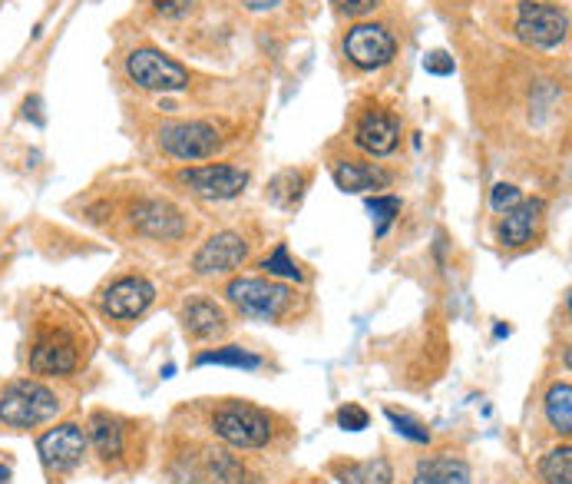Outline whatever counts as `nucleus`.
Instances as JSON below:
<instances>
[{"instance_id": "obj_1", "label": "nucleus", "mask_w": 572, "mask_h": 484, "mask_svg": "<svg viewBox=\"0 0 572 484\" xmlns=\"http://www.w3.org/2000/svg\"><path fill=\"white\" fill-rule=\"evenodd\" d=\"M60 412V399L40 382H13L0 395V422L7 429H33Z\"/></svg>"}, {"instance_id": "obj_2", "label": "nucleus", "mask_w": 572, "mask_h": 484, "mask_svg": "<svg viewBox=\"0 0 572 484\" xmlns=\"http://www.w3.org/2000/svg\"><path fill=\"white\" fill-rule=\"evenodd\" d=\"M212 429L232 449H262L272 439V419L246 402H232L212 415Z\"/></svg>"}, {"instance_id": "obj_3", "label": "nucleus", "mask_w": 572, "mask_h": 484, "mask_svg": "<svg viewBox=\"0 0 572 484\" xmlns=\"http://www.w3.org/2000/svg\"><path fill=\"white\" fill-rule=\"evenodd\" d=\"M126 73L136 86L143 90H153V93H183L189 86V73L183 63H176L173 56L153 50V47H143V50H133L126 56Z\"/></svg>"}, {"instance_id": "obj_4", "label": "nucleus", "mask_w": 572, "mask_h": 484, "mask_svg": "<svg viewBox=\"0 0 572 484\" xmlns=\"http://www.w3.org/2000/svg\"><path fill=\"white\" fill-rule=\"evenodd\" d=\"M163 153L176 159H206L222 146V136L212 123L202 120H183V123H163L156 133Z\"/></svg>"}, {"instance_id": "obj_5", "label": "nucleus", "mask_w": 572, "mask_h": 484, "mask_svg": "<svg viewBox=\"0 0 572 484\" xmlns=\"http://www.w3.org/2000/svg\"><path fill=\"white\" fill-rule=\"evenodd\" d=\"M226 296L232 299V306L256 319H279L291 306V289L272 279H232Z\"/></svg>"}, {"instance_id": "obj_6", "label": "nucleus", "mask_w": 572, "mask_h": 484, "mask_svg": "<svg viewBox=\"0 0 572 484\" xmlns=\"http://www.w3.org/2000/svg\"><path fill=\"white\" fill-rule=\"evenodd\" d=\"M566 30H570V17L563 7L557 3H520V13H517V33L523 43L530 47H540V50H553L566 40Z\"/></svg>"}, {"instance_id": "obj_7", "label": "nucleus", "mask_w": 572, "mask_h": 484, "mask_svg": "<svg viewBox=\"0 0 572 484\" xmlns=\"http://www.w3.org/2000/svg\"><path fill=\"white\" fill-rule=\"evenodd\" d=\"M344 53L354 66L361 70H381L394 60L397 53V40L381 27V23H361L354 30H347L344 37Z\"/></svg>"}, {"instance_id": "obj_8", "label": "nucleus", "mask_w": 572, "mask_h": 484, "mask_svg": "<svg viewBox=\"0 0 572 484\" xmlns=\"http://www.w3.org/2000/svg\"><path fill=\"white\" fill-rule=\"evenodd\" d=\"M179 183L189 186L196 196L202 199H236L246 186H249V173L239 166H196V169H183Z\"/></svg>"}, {"instance_id": "obj_9", "label": "nucleus", "mask_w": 572, "mask_h": 484, "mask_svg": "<svg viewBox=\"0 0 572 484\" xmlns=\"http://www.w3.org/2000/svg\"><path fill=\"white\" fill-rule=\"evenodd\" d=\"M37 452L50 472H73L86 455V435L80 432V425H60L37 442Z\"/></svg>"}, {"instance_id": "obj_10", "label": "nucleus", "mask_w": 572, "mask_h": 484, "mask_svg": "<svg viewBox=\"0 0 572 484\" xmlns=\"http://www.w3.org/2000/svg\"><path fill=\"white\" fill-rule=\"evenodd\" d=\"M249 256V243L239 233H219L212 236L193 259V269L199 276H222V272H236Z\"/></svg>"}, {"instance_id": "obj_11", "label": "nucleus", "mask_w": 572, "mask_h": 484, "mask_svg": "<svg viewBox=\"0 0 572 484\" xmlns=\"http://www.w3.org/2000/svg\"><path fill=\"white\" fill-rule=\"evenodd\" d=\"M153 299H156L153 282L139 279V276H133V279H119V282H113V286L103 292V312H106L110 319L126 322V319L143 316V312L153 306Z\"/></svg>"}, {"instance_id": "obj_12", "label": "nucleus", "mask_w": 572, "mask_h": 484, "mask_svg": "<svg viewBox=\"0 0 572 484\" xmlns=\"http://www.w3.org/2000/svg\"><path fill=\"white\" fill-rule=\"evenodd\" d=\"M80 356H76V342L66 332H46L40 336V342L30 352V369L37 375H70L76 369Z\"/></svg>"}, {"instance_id": "obj_13", "label": "nucleus", "mask_w": 572, "mask_h": 484, "mask_svg": "<svg viewBox=\"0 0 572 484\" xmlns=\"http://www.w3.org/2000/svg\"><path fill=\"white\" fill-rule=\"evenodd\" d=\"M397 140H401V123L384 113V110H374L367 116H361L357 130H354V143L371 153V156H387L397 150Z\"/></svg>"}, {"instance_id": "obj_14", "label": "nucleus", "mask_w": 572, "mask_h": 484, "mask_svg": "<svg viewBox=\"0 0 572 484\" xmlns=\"http://www.w3.org/2000/svg\"><path fill=\"white\" fill-rule=\"evenodd\" d=\"M133 226L143 236H153V239H179L186 233L183 213L176 206H169V203H159V199L139 203L136 213H133Z\"/></svg>"}, {"instance_id": "obj_15", "label": "nucleus", "mask_w": 572, "mask_h": 484, "mask_svg": "<svg viewBox=\"0 0 572 484\" xmlns=\"http://www.w3.org/2000/svg\"><path fill=\"white\" fill-rule=\"evenodd\" d=\"M543 209H547L543 199H520L513 209H507V219L500 226V239L507 246H513V249L527 246L533 239V233H537V223H540Z\"/></svg>"}, {"instance_id": "obj_16", "label": "nucleus", "mask_w": 572, "mask_h": 484, "mask_svg": "<svg viewBox=\"0 0 572 484\" xmlns=\"http://www.w3.org/2000/svg\"><path fill=\"white\" fill-rule=\"evenodd\" d=\"M331 173L344 193H371V189H384L391 183V176L381 166L361 163V159H337Z\"/></svg>"}, {"instance_id": "obj_17", "label": "nucleus", "mask_w": 572, "mask_h": 484, "mask_svg": "<svg viewBox=\"0 0 572 484\" xmlns=\"http://www.w3.org/2000/svg\"><path fill=\"white\" fill-rule=\"evenodd\" d=\"M183 322H186V332L193 336V339H216V336H222L226 332V312L216 306V302H209V299H196V302H189L186 309H183Z\"/></svg>"}, {"instance_id": "obj_18", "label": "nucleus", "mask_w": 572, "mask_h": 484, "mask_svg": "<svg viewBox=\"0 0 572 484\" xmlns=\"http://www.w3.org/2000/svg\"><path fill=\"white\" fill-rule=\"evenodd\" d=\"M414 484H470V468L457 459H430L417 468Z\"/></svg>"}, {"instance_id": "obj_19", "label": "nucleus", "mask_w": 572, "mask_h": 484, "mask_svg": "<svg viewBox=\"0 0 572 484\" xmlns=\"http://www.w3.org/2000/svg\"><path fill=\"white\" fill-rule=\"evenodd\" d=\"M90 442L100 452V459H119L123 455V429L110 415H93L90 419Z\"/></svg>"}, {"instance_id": "obj_20", "label": "nucleus", "mask_w": 572, "mask_h": 484, "mask_svg": "<svg viewBox=\"0 0 572 484\" xmlns=\"http://www.w3.org/2000/svg\"><path fill=\"white\" fill-rule=\"evenodd\" d=\"M337 478L341 484H391L394 472L387 459H374V462H354V465L337 468Z\"/></svg>"}, {"instance_id": "obj_21", "label": "nucleus", "mask_w": 572, "mask_h": 484, "mask_svg": "<svg viewBox=\"0 0 572 484\" xmlns=\"http://www.w3.org/2000/svg\"><path fill=\"white\" fill-rule=\"evenodd\" d=\"M547 419L560 435L572 432V389L570 382H560L547 392Z\"/></svg>"}, {"instance_id": "obj_22", "label": "nucleus", "mask_w": 572, "mask_h": 484, "mask_svg": "<svg viewBox=\"0 0 572 484\" xmlns=\"http://www.w3.org/2000/svg\"><path fill=\"white\" fill-rule=\"evenodd\" d=\"M540 475L547 484H572V449L563 445V449H553L543 465H540Z\"/></svg>"}, {"instance_id": "obj_23", "label": "nucleus", "mask_w": 572, "mask_h": 484, "mask_svg": "<svg viewBox=\"0 0 572 484\" xmlns=\"http://www.w3.org/2000/svg\"><path fill=\"white\" fill-rule=\"evenodd\" d=\"M199 365H232V369H259L262 359L259 356H249L246 349L239 346H229V349H216V352H202L199 356Z\"/></svg>"}, {"instance_id": "obj_24", "label": "nucleus", "mask_w": 572, "mask_h": 484, "mask_svg": "<svg viewBox=\"0 0 572 484\" xmlns=\"http://www.w3.org/2000/svg\"><path fill=\"white\" fill-rule=\"evenodd\" d=\"M384 415H387V422H391L404 439H410V442H417V445H427V442H430V432H427L420 422H414V419H407V415H401V412H394V409H387Z\"/></svg>"}, {"instance_id": "obj_25", "label": "nucleus", "mask_w": 572, "mask_h": 484, "mask_svg": "<svg viewBox=\"0 0 572 484\" xmlns=\"http://www.w3.org/2000/svg\"><path fill=\"white\" fill-rule=\"evenodd\" d=\"M367 209H371V216H377V233H384L391 223H394V216L401 213V199L397 196H371L367 199Z\"/></svg>"}, {"instance_id": "obj_26", "label": "nucleus", "mask_w": 572, "mask_h": 484, "mask_svg": "<svg viewBox=\"0 0 572 484\" xmlns=\"http://www.w3.org/2000/svg\"><path fill=\"white\" fill-rule=\"evenodd\" d=\"M262 269H269V276H282V279H301V269L288 259V249L285 246H279L266 262H262Z\"/></svg>"}, {"instance_id": "obj_27", "label": "nucleus", "mask_w": 572, "mask_h": 484, "mask_svg": "<svg viewBox=\"0 0 572 484\" xmlns=\"http://www.w3.org/2000/svg\"><path fill=\"white\" fill-rule=\"evenodd\" d=\"M367 412L361 409V405H344L341 412H337V425L344 429V432H364L367 429Z\"/></svg>"}, {"instance_id": "obj_28", "label": "nucleus", "mask_w": 572, "mask_h": 484, "mask_svg": "<svg viewBox=\"0 0 572 484\" xmlns=\"http://www.w3.org/2000/svg\"><path fill=\"white\" fill-rule=\"evenodd\" d=\"M517 203H520V189L510 186V183H500V186L493 189V196H490V206H493L497 213H507V209H513Z\"/></svg>"}, {"instance_id": "obj_29", "label": "nucleus", "mask_w": 572, "mask_h": 484, "mask_svg": "<svg viewBox=\"0 0 572 484\" xmlns=\"http://www.w3.org/2000/svg\"><path fill=\"white\" fill-rule=\"evenodd\" d=\"M424 66H427V73H437V76H450V73L457 70V66H454V56H447L444 50H434V53H427Z\"/></svg>"}, {"instance_id": "obj_30", "label": "nucleus", "mask_w": 572, "mask_h": 484, "mask_svg": "<svg viewBox=\"0 0 572 484\" xmlns=\"http://www.w3.org/2000/svg\"><path fill=\"white\" fill-rule=\"evenodd\" d=\"M341 13H347V17H364V13H371V10H377V3L381 0H331Z\"/></svg>"}, {"instance_id": "obj_31", "label": "nucleus", "mask_w": 572, "mask_h": 484, "mask_svg": "<svg viewBox=\"0 0 572 484\" xmlns=\"http://www.w3.org/2000/svg\"><path fill=\"white\" fill-rule=\"evenodd\" d=\"M193 3H196V0H153V7H156L163 17H183V13L193 10Z\"/></svg>"}, {"instance_id": "obj_32", "label": "nucleus", "mask_w": 572, "mask_h": 484, "mask_svg": "<svg viewBox=\"0 0 572 484\" xmlns=\"http://www.w3.org/2000/svg\"><path fill=\"white\" fill-rule=\"evenodd\" d=\"M249 10H272V7H279L282 0H242Z\"/></svg>"}, {"instance_id": "obj_33", "label": "nucleus", "mask_w": 572, "mask_h": 484, "mask_svg": "<svg viewBox=\"0 0 572 484\" xmlns=\"http://www.w3.org/2000/svg\"><path fill=\"white\" fill-rule=\"evenodd\" d=\"M7 478H10V472H7V468H3V465H0V484L7 482Z\"/></svg>"}]
</instances>
